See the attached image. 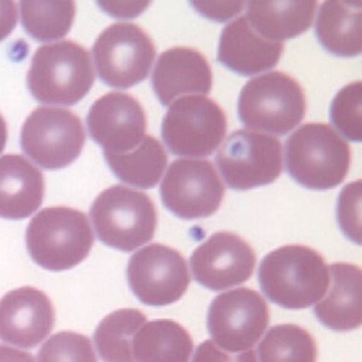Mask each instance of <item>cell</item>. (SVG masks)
Masks as SVG:
<instances>
[{
  "label": "cell",
  "mask_w": 362,
  "mask_h": 362,
  "mask_svg": "<svg viewBox=\"0 0 362 362\" xmlns=\"http://www.w3.org/2000/svg\"><path fill=\"white\" fill-rule=\"evenodd\" d=\"M43 173L26 158L7 154L0 158V217L25 219L43 203Z\"/></svg>",
  "instance_id": "ffe728a7"
},
{
  "label": "cell",
  "mask_w": 362,
  "mask_h": 362,
  "mask_svg": "<svg viewBox=\"0 0 362 362\" xmlns=\"http://www.w3.org/2000/svg\"><path fill=\"white\" fill-rule=\"evenodd\" d=\"M18 24V7L14 1H0V42L7 39Z\"/></svg>",
  "instance_id": "836d02e7"
},
{
  "label": "cell",
  "mask_w": 362,
  "mask_h": 362,
  "mask_svg": "<svg viewBox=\"0 0 362 362\" xmlns=\"http://www.w3.org/2000/svg\"><path fill=\"white\" fill-rule=\"evenodd\" d=\"M259 362H317L315 338L300 326H273L258 346Z\"/></svg>",
  "instance_id": "4316f807"
},
{
  "label": "cell",
  "mask_w": 362,
  "mask_h": 362,
  "mask_svg": "<svg viewBox=\"0 0 362 362\" xmlns=\"http://www.w3.org/2000/svg\"><path fill=\"white\" fill-rule=\"evenodd\" d=\"M8 139V129L5 118L0 114V153L5 149Z\"/></svg>",
  "instance_id": "d590c367"
},
{
  "label": "cell",
  "mask_w": 362,
  "mask_h": 362,
  "mask_svg": "<svg viewBox=\"0 0 362 362\" xmlns=\"http://www.w3.org/2000/svg\"><path fill=\"white\" fill-rule=\"evenodd\" d=\"M127 276L134 296L149 306H166L177 302L190 283L184 256L160 243H152L133 254Z\"/></svg>",
  "instance_id": "4fadbf2b"
},
{
  "label": "cell",
  "mask_w": 362,
  "mask_h": 362,
  "mask_svg": "<svg viewBox=\"0 0 362 362\" xmlns=\"http://www.w3.org/2000/svg\"><path fill=\"white\" fill-rule=\"evenodd\" d=\"M163 204L181 219L206 218L223 200V183L213 163L181 158L169 167L160 188Z\"/></svg>",
  "instance_id": "8fae6325"
},
{
  "label": "cell",
  "mask_w": 362,
  "mask_h": 362,
  "mask_svg": "<svg viewBox=\"0 0 362 362\" xmlns=\"http://www.w3.org/2000/svg\"><path fill=\"white\" fill-rule=\"evenodd\" d=\"M27 81L39 103L76 105L95 82L90 52L73 41L41 46L33 56Z\"/></svg>",
  "instance_id": "277c9868"
},
{
  "label": "cell",
  "mask_w": 362,
  "mask_h": 362,
  "mask_svg": "<svg viewBox=\"0 0 362 362\" xmlns=\"http://www.w3.org/2000/svg\"><path fill=\"white\" fill-rule=\"evenodd\" d=\"M216 163L233 189L247 190L273 183L283 171L279 139L253 130H237L224 141Z\"/></svg>",
  "instance_id": "30bf717a"
},
{
  "label": "cell",
  "mask_w": 362,
  "mask_h": 362,
  "mask_svg": "<svg viewBox=\"0 0 362 362\" xmlns=\"http://www.w3.org/2000/svg\"><path fill=\"white\" fill-rule=\"evenodd\" d=\"M226 116L213 99L201 95L181 97L162 124V137L177 156L202 158L218 149L226 134Z\"/></svg>",
  "instance_id": "52a82bcc"
},
{
  "label": "cell",
  "mask_w": 362,
  "mask_h": 362,
  "mask_svg": "<svg viewBox=\"0 0 362 362\" xmlns=\"http://www.w3.org/2000/svg\"><path fill=\"white\" fill-rule=\"evenodd\" d=\"M361 1L329 0L322 4L315 35L329 54L354 58L361 54Z\"/></svg>",
  "instance_id": "44dd1931"
},
{
  "label": "cell",
  "mask_w": 362,
  "mask_h": 362,
  "mask_svg": "<svg viewBox=\"0 0 362 362\" xmlns=\"http://www.w3.org/2000/svg\"><path fill=\"white\" fill-rule=\"evenodd\" d=\"M328 293L317 303L315 315L329 329L346 332L361 325V270L356 264L336 262L328 267Z\"/></svg>",
  "instance_id": "d6986e66"
},
{
  "label": "cell",
  "mask_w": 362,
  "mask_h": 362,
  "mask_svg": "<svg viewBox=\"0 0 362 362\" xmlns=\"http://www.w3.org/2000/svg\"><path fill=\"white\" fill-rule=\"evenodd\" d=\"M258 281L271 302L286 309H304L325 296L329 272L323 256L313 247L284 245L264 256Z\"/></svg>",
  "instance_id": "6da1fadb"
},
{
  "label": "cell",
  "mask_w": 362,
  "mask_h": 362,
  "mask_svg": "<svg viewBox=\"0 0 362 362\" xmlns=\"http://www.w3.org/2000/svg\"><path fill=\"white\" fill-rule=\"evenodd\" d=\"M360 211H361V181L353 182L343 188L337 204L339 226L345 236L360 245Z\"/></svg>",
  "instance_id": "f546056e"
},
{
  "label": "cell",
  "mask_w": 362,
  "mask_h": 362,
  "mask_svg": "<svg viewBox=\"0 0 362 362\" xmlns=\"http://www.w3.org/2000/svg\"><path fill=\"white\" fill-rule=\"evenodd\" d=\"M147 317L139 309H119L105 317L94 334L103 362H135L133 339Z\"/></svg>",
  "instance_id": "d4e9b609"
},
{
  "label": "cell",
  "mask_w": 362,
  "mask_h": 362,
  "mask_svg": "<svg viewBox=\"0 0 362 362\" xmlns=\"http://www.w3.org/2000/svg\"><path fill=\"white\" fill-rule=\"evenodd\" d=\"M56 313L47 294L35 287L8 292L0 300V340L33 349L54 329Z\"/></svg>",
  "instance_id": "2e32d148"
},
{
  "label": "cell",
  "mask_w": 362,
  "mask_h": 362,
  "mask_svg": "<svg viewBox=\"0 0 362 362\" xmlns=\"http://www.w3.org/2000/svg\"><path fill=\"white\" fill-rule=\"evenodd\" d=\"M256 254L240 236L219 232L197 247L190 258L192 276L213 291L247 281L253 274Z\"/></svg>",
  "instance_id": "5bb4252c"
},
{
  "label": "cell",
  "mask_w": 362,
  "mask_h": 362,
  "mask_svg": "<svg viewBox=\"0 0 362 362\" xmlns=\"http://www.w3.org/2000/svg\"><path fill=\"white\" fill-rule=\"evenodd\" d=\"M192 349L189 332L170 320L149 322L133 339L135 362H188Z\"/></svg>",
  "instance_id": "603a6c76"
},
{
  "label": "cell",
  "mask_w": 362,
  "mask_h": 362,
  "mask_svg": "<svg viewBox=\"0 0 362 362\" xmlns=\"http://www.w3.org/2000/svg\"><path fill=\"white\" fill-rule=\"evenodd\" d=\"M93 54L101 81L111 88H130L147 79L156 49L141 27L116 23L99 35Z\"/></svg>",
  "instance_id": "ba28073f"
},
{
  "label": "cell",
  "mask_w": 362,
  "mask_h": 362,
  "mask_svg": "<svg viewBox=\"0 0 362 362\" xmlns=\"http://www.w3.org/2000/svg\"><path fill=\"white\" fill-rule=\"evenodd\" d=\"M0 362H35L30 353L0 344Z\"/></svg>",
  "instance_id": "e575fe53"
},
{
  "label": "cell",
  "mask_w": 362,
  "mask_h": 362,
  "mask_svg": "<svg viewBox=\"0 0 362 362\" xmlns=\"http://www.w3.org/2000/svg\"><path fill=\"white\" fill-rule=\"evenodd\" d=\"M192 362H257L255 351L230 354L222 351L213 341L206 340L197 347Z\"/></svg>",
  "instance_id": "4dcf8cb0"
},
{
  "label": "cell",
  "mask_w": 362,
  "mask_h": 362,
  "mask_svg": "<svg viewBox=\"0 0 362 362\" xmlns=\"http://www.w3.org/2000/svg\"><path fill=\"white\" fill-rule=\"evenodd\" d=\"M306 109L302 86L281 71L253 78L239 96L238 115L245 127L281 136L302 122Z\"/></svg>",
  "instance_id": "8992f818"
},
{
  "label": "cell",
  "mask_w": 362,
  "mask_h": 362,
  "mask_svg": "<svg viewBox=\"0 0 362 362\" xmlns=\"http://www.w3.org/2000/svg\"><path fill=\"white\" fill-rule=\"evenodd\" d=\"M86 143L79 116L62 107H40L25 122L21 133L23 151L49 170L75 162Z\"/></svg>",
  "instance_id": "9c48e42d"
},
{
  "label": "cell",
  "mask_w": 362,
  "mask_h": 362,
  "mask_svg": "<svg viewBox=\"0 0 362 362\" xmlns=\"http://www.w3.org/2000/svg\"><path fill=\"white\" fill-rule=\"evenodd\" d=\"M88 132L107 154L132 151L143 141L147 117L137 99L126 93H107L95 101L86 118Z\"/></svg>",
  "instance_id": "9a60e30c"
},
{
  "label": "cell",
  "mask_w": 362,
  "mask_h": 362,
  "mask_svg": "<svg viewBox=\"0 0 362 362\" xmlns=\"http://www.w3.org/2000/svg\"><path fill=\"white\" fill-rule=\"evenodd\" d=\"M39 362H98L90 338L75 332L50 337L39 351Z\"/></svg>",
  "instance_id": "f1b7e54d"
},
{
  "label": "cell",
  "mask_w": 362,
  "mask_h": 362,
  "mask_svg": "<svg viewBox=\"0 0 362 362\" xmlns=\"http://www.w3.org/2000/svg\"><path fill=\"white\" fill-rule=\"evenodd\" d=\"M351 160L349 143L329 124H304L286 141L288 175L307 189L340 185L349 173Z\"/></svg>",
  "instance_id": "7a4b0ae2"
},
{
  "label": "cell",
  "mask_w": 362,
  "mask_h": 362,
  "mask_svg": "<svg viewBox=\"0 0 362 362\" xmlns=\"http://www.w3.org/2000/svg\"><path fill=\"white\" fill-rule=\"evenodd\" d=\"M198 13L207 20L223 23L238 16L247 4L245 1L232 3H190Z\"/></svg>",
  "instance_id": "1f68e13d"
},
{
  "label": "cell",
  "mask_w": 362,
  "mask_h": 362,
  "mask_svg": "<svg viewBox=\"0 0 362 362\" xmlns=\"http://www.w3.org/2000/svg\"><path fill=\"white\" fill-rule=\"evenodd\" d=\"M284 44L260 37L245 16L226 25L218 47V60L233 73L254 76L273 69L281 60Z\"/></svg>",
  "instance_id": "ac0fdd59"
},
{
  "label": "cell",
  "mask_w": 362,
  "mask_h": 362,
  "mask_svg": "<svg viewBox=\"0 0 362 362\" xmlns=\"http://www.w3.org/2000/svg\"><path fill=\"white\" fill-rule=\"evenodd\" d=\"M317 5V1H251L245 18L260 37L281 43L310 28Z\"/></svg>",
  "instance_id": "7402d4cb"
},
{
  "label": "cell",
  "mask_w": 362,
  "mask_h": 362,
  "mask_svg": "<svg viewBox=\"0 0 362 362\" xmlns=\"http://www.w3.org/2000/svg\"><path fill=\"white\" fill-rule=\"evenodd\" d=\"M361 81L353 82L339 90L330 107V119L349 141H361Z\"/></svg>",
  "instance_id": "83f0119b"
},
{
  "label": "cell",
  "mask_w": 362,
  "mask_h": 362,
  "mask_svg": "<svg viewBox=\"0 0 362 362\" xmlns=\"http://www.w3.org/2000/svg\"><path fill=\"white\" fill-rule=\"evenodd\" d=\"M90 219L99 240L107 247L131 252L152 240L158 211L145 192L114 185L93 203Z\"/></svg>",
  "instance_id": "5b68a950"
},
{
  "label": "cell",
  "mask_w": 362,
  "mask_h": 362,
  "mask_svg": "<svg viewBox=\"0 0 362 362\" xmlns=\"http://www.w3.org/2000/svg\"><path fill=\"white\" fill-rule=\"evenodd\" d=\"M103 11L116 18H134L146 11L149 1H101L98 3Z\"/></svg>",
  "instance_id": "d6a6232c"
},
{
  "label": "cell",
  "mask_w": 362,
  "mask_h": 362,
  "mask_svg": "<svg viewBox=\"0 0 362 362\" xmlns=\"http://www.w3.org/2000/svg\"><path fill=\"white\" fill-rule=\"evenodd\" d=\"M270 322V309L262 294L238 288L216 296L207 315V327L216 345L243 351L258 342Z\"/></svg>",
  "instance_id": "7c38bea8"
},
{
  "label": "cell",
  "mask_w": 362,
  "mask_h": 362,
  "mask_svg": "<svg viewBox=\"0 0 362 362\" xmlns=\"http://www.w3.org/2000/svg\"><path fill=\"white\" fill-rule=\"evenodd\" d=\"M152 88L162 105L192 94L207 95L213 73L206 58L190 47H173L158 57L152 74Z\"/></svg>",
  "instance_id": "e0dca14e"
},
{
  "label": "cell",
  "mask_w": 362,
  "mask_h": 362,
  "mask_svg": "<svg viewBox=\"0 0 362 362\" xmlns=\"http://www.w3.org/2000/svg\"><path fill=\"white\" fill-rule=\"evenodd\" d=\"M103 156L120 181L143 189L158 185L168 163V156L162 144L151 135H146L132 151Z\"/></svg>",
  "instance_id": "cb8c5ba5"
},
{
  "label": "cell",
  "mask_w": 362,
  "mask_h": 362,
  "mask_svg": "<svg viewBox=\"0 0 362 362\" xmlns=\"http://www.w3.org/2000/svg\"><path fill=\"white\" fill-rule=\"evenodd\" d=\"M20 6L23 27L39 42L64 37L77 11L75 1H22Z\"/></svg>",
  "instance_id": "484cf974"
},
{
  "label": "cell",
  "mask_w": 362,
  "mask_h": 362,
  "mask_svg": "<svg viewBox=\"0 0 362 362\" xmlns=\"http://www.w3.org/2000/svg\"><path fill=\"white\" fill-rule=\"evenodd\" d=\"M94 241L86 214L66 206L44 209L33 218L26 233L27 250L33 262L54 272L81 264Z\"/></svg>",
  "instance_id": "3957f363"
}]
</instances>
